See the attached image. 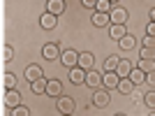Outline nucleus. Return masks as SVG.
<instances>
[{
    "mask_svg": "<svg viewBox=\"0 0 155 116\" xmlns=\"http://www.w3.org/2000/svg\"><path fill=\"white\" fill-rule=\"evenodd\" d=\"M60 60H63V65H65V67H70V70L79 67V53L74 51V49H67V51H63Z\"/></svg>",
    "mask_w": 155,
    "mask_h": 116,
    "instance_id": "obj_1",
    "label": "nucleus"
},
{
    "mask_svg": "<svg viewBox=\"0 0 155 116\" xmlns=\"http://www.w3.org/2000/svg\"><path fill=\"white\" fill-rule=\"evenodd\" d=\"M2 102H5V107H9V109H16L21 104V95H19V90L14 88V90H5V97H2Z\"/></svg>",
    "mask_w": 155,
    "mask_h": 116,
    "instance_id": "obj_2",
    "label": "nucleus"
},
{
    "mask_svg": "<svg viewBox=\"0 0 155 116\" xmlns=\"http://www.w3.org/2000/svg\"><path fill=\"white\" fill-rule=\"evenodd\" d=\"M56 107H58L60 114H72V111H74V100L67 97V95H60L58 100H56Z\"/></svg>",
    "mask_w": 155,
    "mask_h": 116,
    "instance_id": "obj_3",
    "label": "nucleus"
},
{
    "mask_svg": "<svg viewBox=\"0 0 155 116\" xmlns=\"http://www.w3.org/2000/svg\"><path fill=\"white\" fill-rule=\"evenodd\" d=\"M125 21H127V9L114 7V12H111V23H114V26H125Z\"/></svg>",
    "mask_w": 155,
    "mask_h": 116,
    "instance_id": "obj_4",
    "label": "nucleus"
},
{
    "mask_svg": "<svg viewBox=\"0 0 155 116\" xmlns=\"http://www.w3.org/2000/svg\"><path fill=\"white\" fill-rule=\"evenodd\" d=\"M93 65H95V58H93L91 51H84V53H79V67L86 72H91L93 70Z\"/></svg>",
    "mask_w": 155,
    "mask_h": 116,
    "instance_id": "obj_5",
    "label": "nucleus"
},
{
    "mask_svg": "<svg viewBox=\"0 0 155 116\" xmlns=\"http://www.w3.org/2000/svg\"><path fill=\"white\" fill-rule=\"evenodd\" d=\"M65 0H49L46 2V12L49 14H53V16H58V14H63L65 12Z\"/></svg>",
    "mask_w": 155,
    "mask_h": 116,
    "instance_id": "obj_6",
    "label": "nucleus"
},
{
    "mask_svg": "<svg viewBox=\"0 0 155 116\" xmlns=\"http://www.w3.org/2000/svg\"><path fill=\"white\" fill-rule=\"evenodd\" d=\"M109 93H107V90H100V88H95V93H93V104H95V107H107V104H109Z\"/></svg>",
    "mask_w": 155,
    "mask_h": 116,
    "instance_id": "obj_7",
    "label": "nucleus"
},
{
    "mask_svg": "<svg viewBox=\"0 0 155 116\" xmlns=\"http://www.w3.org/2000/svg\"><path fill=\"white\" fill-rule=\"evenodd\" d=\"M42 56H44L46 60H56V58H60L63 53H60L58 44H44V49H42Z\"/></svg>",
    "mask_w": 155,
    "mask_h": 116,
    "instance_id": "obj_8",
    "label": "nucleus"
},
{
    "mask_svg": "<svg viewBox=\"0 0 155 116\" xmlns=\"http://www.w3.org/2000/svg\"><path fill=\"white\" fill-rule=\"evenodd\" d=\"M102 84L107 86V88H118L120 77H118L116 72H104V74H102Z\"/></svg>",
    "mask_w": 155,
    "mask_h": 116,
    "instance_id": "obj_9",
    "label": "nucleus"
},
{
    "mask_svg": "<svg viewBox=\"0 0 155 116\" xmlns=\"http://www.w3.org/2000/svg\"><path fill=\"white\" fill-rule=\"evenodd\" d=\"M26 79L28 81H37V79H44V74H42V67L39 65H28L26 67Z\"/></svg>",
    "mask_w": 155,
    "mask_h": 116,
    "instance_id": "obj_10",
    "label": "nucleus"
},
{
    "mask_svg": "<svg viewBox=\"0 0 155 116\" xmlns=\"http://www.w3.org/2000/svg\"><path fill=\"white\" fill-rule=\"evenodd\" d=\"M86 84L91 86V88H100V84H102V74H100L97 70L86 72Z\"/></svg>",
    "mask_w": 155,
    "mask_h": 116,
    "instance_id": "obj_11",
    "label": "nucleus"
},
{
    "mask_svg": "<svg viewBox=\"0 0 155 116\" xmlns=\"http://www.w3.org/2000/svg\"><path fill=\"white\" fill-rule=\"evenodd\" d=\"M46 95H53V97H60V95H63V86H60V81L49 79V84H46Z\"/></svg>",
    "mask_w": 155,
    "mask_h": 116,
    "instance_id": "obj_12",
    "label": "nucleus"
},
{
    "mask_svg": "<svg viewBox=\"0 0 155 116\" xmlns=\"http://www.w3.org/2000/svg\"><path fill=\"white\" fill-rule=\"evenodd\" d=\"M70 81L72 84H86V70H81V67H74V70H70Z\"/></svg>",
    "mask_w": 155,
    "mask_h": 116,
    "instance_id": "obj_13",
    "label": "nucleus"
},
{
    "mask_svg": "<svg viewBox=\"0 0 155 116\" xmlns=\"http://www.w3.org/2000/svg\"><path fill=\"white\" fill-rule=\"evenodd\" d=\"M130 72H132V65H130V60L120 58V63H118V70H116V74H118L120 79H127V77H130Z\"/></svg>",
    "mask_w": 155,
    "mask_h": 116,
    "instance_id": "obj_14",
    "label": "nucleus"
},
{
    "mask_svg": "<svg viewBox=\"0 0 155 116\" xmlns=\"http://www.w3.org/2000/svg\"><path fill=\"white\" fill-rule=\"evenodd\" d=\"M39 26L44 28V30H51V28H56V16L53 14H42V19H39Z\"/></svg>",
    "mask_w": 155,
    "mask_h": 116,
    "instance_id": "obj_15",
    "label": "nucleus"
},
{
    "mask_svg": "<svg viewBox=\"0 0 155 116\" xmlns=\"http://www.w3.org/2000/svg\"><path fill=\"white\" fill-rule=\"evenodd\" d=\"M109 21H111V16L109 14H93V26H97V28H104V26H109Z\"/></svg>",
    "mask_w": 155,
    "mask_h": 116,
    "instance_id": "obj_16",
    "label": "nucleus"
},
{
    "mask_svg": "<svg viewBox=\"0 0 155 116\" xmlns=\"http://www.w3.org/2000/svg\"><path fill=\"white\" fill-rule=\"evenodd\" d=\"M127 79H130L134 86H139V84H143V81H146V72H141L139 67H137V70L130 72V77H127Z\"/></svg>",
    "mask_w": 155,
    "mask_h": 116,
    "instance_id": "obj_17",
    "label": "nucleus"
},
{
    "mask_svg": "<svg viewBox=\"0 0 155 116\" xmlns=\"http://www.w3.org/2000/svg\"><path fill=\"white\" fill-rule=\"evenodd\" d=\"M118 63H120V58H118V56H109L107 60H104L102 67H104V72H116L118 70Z\"/></svg>",
    "mask_w": 155,
    "mask_h": 116,
    "instance_id": "obj_18",
    "label": "nucleus"
},
{
    "mask_svg": "<svg viewBox=\"0 0 155 116\" xmlns=\"http://www.w3.org/2000/svg\"><path fill=\"white\" fill-rule=\"evenodd\" d=\"M46 84H49L46 79H37V81H32V84H30V88H32L35 95H42V93H46Z\"/></svg>",
    "mask_w": 155,
    "mask_h": 116,
    "instance_id": "obj_19",
    "label": "nucleus"
},
{
    "mask_svg": "<svg viewBox=\"0 0 155 116\" xmlns=\"http://www.w3.org/2000/svg\"><path fill=\"white\" fill-rule=\"evenodd\" d=\"M109 35H111L114 39H118V42H120V39H123L125 35H127V28H125V26H111Z\"/></svg>",
    "mask_w": 155,
    "mask_h": 116,
    "instance_id": "obj_20",
    "label": "nucleus"
},
{
    "mask_svg": "<svg viewBox=\"0 0 155 116\" xmlns=\"http://www.w3.org/2000/svg\"><path fill=\"white\" fill-rule=\"evenodd\" d=\"M2 86H5V90H14V86H16V77H14L12 72H5V74H2Z\"/></svg>",
    "mask_w": 155,
    "mask_h": 116,
    "instance_id": "obj_21",
    "label": "nucleus"
},
{
    "mask_svg": "<svg viewBox=\"0 0 155 116\" xmlns=\"http://www.w3.org/2000/svg\"><path fill=\"white\" fill-rule=\"evenodd\" d=\"M139 70L146 72V74L153 72L155 70V60H153V58H141V60H139Z\"/></svg>",
    "mask_w": 155,
    "mask_h": 116,
    "instance_id": "obj_22",
    "label": "nucleus"
},
{
    "mask_svg": "<svg viewBox=\"0 0 155 116\" xmlns=\"http://www.w3.org/2000/svg\"><path fill=\"white\" fill-rule=\"evenodd\" d=\"M118 90H120V93H125V95H130V93L134 90V84H132L130 79H120V84H118Z\"/></svg>",
    "mask_w": 155,
    "mask_h": 116,
    "instance_id": "obj_23",
    "label": "nucleus"
},
{
    "mask_svg": "<svg viewBox=\"0 0 155 116\" xmlns=\"http://www.w3.org/2000/svg\"><path fill=\"white\" fill-rule=\"evenodd\" d=\"M143 104H146L150 111H155V90H148V93L143 95Z\"/></svg>",
    "mask_w": 155,
    "mask_h": 116,
    "instance_id": "obj_24",
    "label": "nucleus"
},
{
    "mask_svg": "<svg viewBox=\"0 0 155 116\" xmlns=\"http://www.w3.org/2000/svg\"><path fill=\"white\" fill-rule=\"evenodd\" d=\"M111 5H114V2H109V0H97L95 9H97V14H107L111 9Z\"/></svg>",
    "mask_w": 155,
    "mask_h": 116,
    "instance_id": "obj_25",
    "label": "nucleus"
},
{
    "mask_svg": "<svg viewBox=\"0 0 155 116\" xmlns=\"http://www.w3.org/2000/svg\"><path fill=\"white\" fill-rule=\"evenodd\" d=\"M134 44H137V39L132 37V35H125V37L120 39V46H123L125 51H130V49H134Z\"/></svg>",
    "mask_w": 155,
    "mask_h": 116,
    "instance_id": "obj_26",
    "label": "nucleus"
},
{
    "mask_svg": "<svg viewBox=\"0 0 155 116\" xmlns=\"http://www.w3.org/2000/svg\"><path fill=\"white\" fill-rule=\"evenodd\" d=\"M12 116H30V111H28V107H16V109H12Z\"/></svg>",
    "mask_w": 155,
    "mask_h": 116,
    "instance_id": "obj_27",
    "label": "nucleus"
},
{
    "mask_svg": "<svg viewBox=\"0 0 155 116\" xmlns=\"http://www.w3.org/2000/svg\"><path fill=\"white\" fill-rule=\"evenodd\" d=\"M141 42H143V49H155V37H150V35H146Z\"/></svg>",
    "mask_w": 155,
    "mask_h": 116,
    "instance_id": "obj_28",
    "label": "nucleus"
},
{
    "mask_svg": "<svg viewBox=\"0 0 155 116\" xmlns=\"http://www.w3.org/2000/svg\"><path fill=\"white\" fill-rule=\"evenodd\" d=\"M12 56H14V51H12V46H2V60H12Z\"/></svg>",
    "mask_w": 155,
    "mask_h": 116,
    "instance_id": "obj_29",
    "label": "nucleus"
},
{
    "mask_svg": "<svg viewBox=\"0 0 155 116\" xmlns=\"http://www.w3.org/2000/svg\"><path fill=\"white\" fill-rule=\"evenodd\" d=\"M146 81H148V84L153 86V90H155V70H153V72H148V74H146Z\"/></svg>",
    "mask_w": 155,
    "mask_h": 116,
    "instance_id": "obj_30",
    "label": "nucleus"
},
{
    "mask_svg": "<svg viewBox=\"0 0 155 116\" xmlns=\"http://www.w3.org/2000/svg\"><path fill=\"white\" fill-rule=\"evenodd\" d=\"M81 5H84L86 9H93V7H95L97 2H95V0H84V2H81Z\"/></svg>",
    "mask_w": 155,
    "mask_h": 116,
    "instance_id": "obj_31",
    "label": "nucleus"
},
{
    "mask_svg": "<svg viewBox=\"0 0 155 116\" xmlns=\"http://www.w3.org/2000/svg\"><path fill=\"white\" fill-rule=\"evenodd\" d=\"M146 35H150V37H155V23H148V28H146Z\"/></svg>",
    "mask_w": 155,
    "mask_h": 116,
    "instance_id": "obj_32",
    "label": "nucleus"
},
{
    "mask_svg": "<svg viewBox=\"0 0 155 116\" xmlns=\"http://www.w3.org/2000/svg\"><path fill=\"white\" fill-rule=\"evenodd\" d=\"M141 58H150V49H141Z\"/></svg>",
    "mask_w": 155,
    "mask_h": 116,
    "instance_id": "obj_33",
    "label": "nucleus"
},
{
    "mask_svg": "<svg viewBox=\"0 0 155 116\" xmlns=\"http://www.w3.org/2000/svg\"><path fill=\"white\" fill-rule=\"evenodd\" d=\"M150 21H153V23H155V7H153V9H150Z\"/></svg>",
    "mask_w": 155,
    "mask_h": 116,
    "instance_id": "obj_34",
    "label": "nucleus"
},
{
    "mask_svg": "<svg viewBox=\"0 0 155 116\" xmlns=\"http://www.w3.org/2000/svg\"><path fill=\"white\" fill-rule=\"evenodd\" d=\"M114 116H125V114H114Z\"/></svg>",
    "mask_w": 155,
    "mask_h": 116,
    "instance_id": "obj_35",
    "label": "nucleus"
},
{
    "mask_svg": "<svg viewBox=\"0 0 155 116\" xmlns=\"http://www.w3.org/2000/svg\"><path fill=\"white\" fill-rule=\"evenodd\" d=\"M150 116H155V111H150Z\"/></svg>",
    "mask_w": 155,
    "mask_h": 116,
    "instance_id": "obj_36",
    "label": "nucleus"
},
{
    "mask_svg": "<svg viewBox=\"0 0 155 116\" xmlns=\"http://www.w3.org/2000/svg\"><path fill=\"white\" fill-rule=\"evenodd\" d=\"M63 116H72V114H63Z\"/></svg>",
    "mask_w": 155,
    "mask_h": 116,
    "instance_id": "obj_37",
    "label": "nucleus"
}]
</instances>
